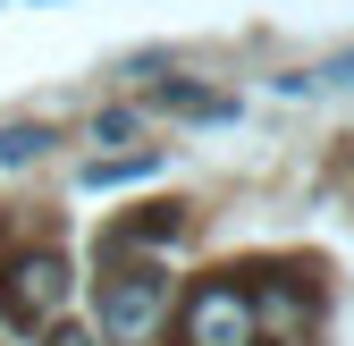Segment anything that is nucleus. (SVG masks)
Instances as JSON below:
<instances>
[{
	"instance_id": "obj_1",
	"label": "nucleus",
	"mask_w": 354,
	"mask_h": 346,
	"mask_svg": "<svg viewBox=\"0 0 354 346\" xmlns=\"http://www.w3.org/2000/svg\"><path fill=\"white\" fill-rule=\"evenodd\" d=\"M186 338H194V346H253V304H245V287H228V279L194 287Z\"/></svg>"
},
{
	"instance_id": "obj_2",
	"label": "nucleus",
	"mask_w": 354,
	"mask_h": 346,
	"mask_svg": "<svg viewBox=\"0 0 354 346\" xmlns=\"http://www.w3.org/2000/svg\"><path fill=\"white\" fill-rule=\"evenodd\" d=\"M160 304H169V279H160V271L110 279V287H102V338H144V329L160 321Z\"/></svg>"
},
{
	"instance_id": "obj_3",
	"label": "nucleus",
	"mask_w": 354,
	"mask_h": 346,
	"mask_svg": "<svg viewBox=\"0 0 354 346\" xmlns=\"http://www.w3.org/2000/svg\"><path fill=\"white\" fill-rule=\"evenodd\" d=\"M59 287H68V262H59V253H34V262L17 271V295H26V304H59Z\"/></svg>"
},
{
	"instance_id": "obj_4",
	"label": "nucleus",
	"mask_w": 354,
	"mask_h": 346,
	"mask_svg": "<svg viewBox=\"0 0 354 346\" xmlns=\"http://www.w3.org/2000/svg\"><path fill=\"white\" fill-rule=\"evenodd\" d=\"M160 102H169V110H186V118H236V102H228V93H194V84H169Z\"/></svg>"
},
{
	"instance_id": "obj_5",
	"label": "nucleus",
	"mask_w": 354,
	"mask_h": 346,
	"mask_svg": "<svg viewBox=\"0 0 354 346\" xmlns=\"http://www.w3.org/2000/svg\"><path fill=\"white\" fill-rule=\"evenodd\" d=\"M26 152H42V127H9L0 136V161H26Z\"/></svg>"
},
{
	"instance_id": "obj_6",
	"label": "nucleus",
	"mask_w": 354,
	"mask_h": 346,
	"mask_svg": "<svg viewBox=\"0 0 354 346\" xmlns=\"http://www.w3.org/2000/svg\"><path fill=\"white\" fill-rule=\"evenodd\" d=\"M295 84H354V51H346V60H329V68H313V76H295Z\"/></svg>"
},
{
	"instance_id": "obj_7",
	"label": "nucleus",
	"mask_w": 354,
	"mask_h": 346,
	"mask_svg": "<svg viewBox=\"0 0 354 346\" xmlns=\"http://www.w3.org/2000/svg\"><path fill=\"white\" fill-rule=\"evenodd\" d=\"M42 346H93V338H84V329H51V338H42Z\"/></svg>"
}]
</instances>
